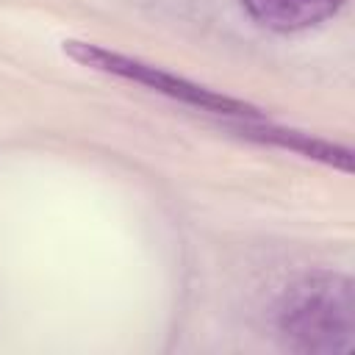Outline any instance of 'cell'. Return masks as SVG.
<instances>
[{
  "mask_svg": "<svg viewBox=\"0 0 355 355\" xmlns=\"http://www.w3.org/2000/svg\"><path fill=\"white\" fill-rule=\"evenodd\" d=\"M347 0H241L244 11L269 31H305L333 17Z\"/></svg>",
  "mask_w": 355,
  "mask_h": 355,
  "instance_id": "3957f363",
  "label": "cell"
},
{
  "mask_svg": "<svg viewBox=\"0 0 355 355\" xmlns=\"http://www.w3.org/2000/svg\"><path fill=\"white\" fill-rule=\"evenodd\" d=\"M64 53H69L83 67H92L97 72H108V75H116V78L141 83V86H147V89H153L158 94H166L172 100H180L186 105H194L200 111L230 114V116H258V108L250 105V103H244V100L227 97L222 92H214L208 86H200V83H194L189 78H180L175 72H166V69H161L155 64H147L141 58H133V55H125V53H116V50L92 44V42H64Z\"/></svg>",
  "mask_w": 355,
  "mask_h": 355,
  "instance_id": "7a4b0ae2",
  "label": "cell"
},
{
  "mask_svg": "<svg viewBox=\"0 0 355 355\" xmlns=\"http://www.w3.org/2000/svg\"><path fill=\"white\" fill-rule=\"evenodd\" d=\"M244 133L252 136V139H261V141H275L280 147H288L300 155H308V158H322L333 166H341V169H349V150H338L336 144L330 141H322V139H313V136H305V133H294V130H277V128H263V130H255V128H247L244 125Z\"/></svg>",
  "mask_w": 355,
  "mask_h": 355,
  "instance_id": "277c9868",
  "label": "cell"
},
{
  "mask_svg": "<svg viewBox=\"0 0 355 355\" xmlns=\"http://www.w3.org/2000/svg\"><path fill=\"white\" fill-rule=\"evenodd\" d=\"M352 283L344 275H305L277 305V330L300 352H347L352 347Z\"/></svg>",
  "mask_w": 355,
  "mask_h": 355,
  "instance_id": "6da1fadb",
  "label": "cell"
}]
</instances>
